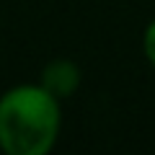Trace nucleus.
Instances as JSON below:
<instances>
[{
	"label": "nucleus",
	"instance_id": "obj_1",
	"mask_svg": "<svg viewBox=\"0 0 155 155\" xmlns=\"http://www.w3.org/2000/svg\"><path fill=\"white\" fill-rule=\"evenodd\" d=\"M60 129L62 101L39 83H18L0 93V150L5 155H47Z\"/></svg>",
	"mask_w": 155,
	"mask_h": 155
},
{
	"label": "nucleus",
	"instance_id": "obj_2",
	"mask_svg": "<svg viewBox=\"0 0 155 155\" xmlns=\"http://www.w3.org/2000/svg\"><path fill=\"white\" fill-rule=\"evenodd\" d=\"M80 83H83V70L70 57H54V60H49L41 67V72H39V85L47 88L60 101L75 96L78 88H80Z\"/></svg>",
	"mask_w": 155,
	"mask_h": 155
},
{
	"label": "nucleus",
	"instance_id": "obj_3",
	"mask_svg": "<svg viewBox=\"0 0 155 155\" xmlns=\"http://www.w3.org/2000/svg\"><path fill=\"white\" fill-rule=\"evenodd\" d=\"M142 54H145V60H147V65L155 70V18L142 31Z\"/></svg>",
	"mask_w": 155,
	"mask_h": 155
}]
</instances>
